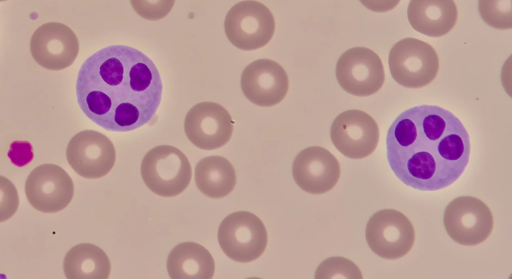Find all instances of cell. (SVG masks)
Returning <instances> with one entry per match:
<instances>
[{
	"mask_svg": "<svg viewBox=\"0 0 512 279\" xmlns=\"http://www.w3.org/2000/svg\"><path fill=\"white\" fill-rule=\"evenodd\" d=\"M162 91L154 62L140 50L120 44L89 56L76 80L82 112L112 132H128L147 124L159 108Z\"/></svg>",
	"mask_w": 512,
	"mask_h": 279,
	"instance_id": "6da1fadb",
	"label": "cell"
},
{
	"mask_svg": "<svg viewBox=\"0 0 512 279\" xmlns=\"http://www.w3.org/2000/svg\"><path fill=\"white\" fill-rule=\"evenodd\" d=\"M471 153L469 134L452 112L436 105L411 107L393 121L386 156L395 176L420 191H437L464 173Z\"/></svg>",
	"mask_w": 512,
	"mask_h": 279,
	"instance_id": "7a4b0ae2",
	"label": "cell"
},
{
	"mask_svg": "<svg viewBox=\"0 0 512 279\" xmlns=\"http://www.w3.org/2000/svg\"><path fill=\"white\" fill-rule=\"evenodd\" d=\"M140 173L151 192L161 197H175L190 184L192 168L181 150L171 145H159L145 154Z\"/></svg>",
	"mask_w": 512,
	"mask_h": 279,
	"instance_id": "3957f363",
	"label": "cell"
},
{
	"mask_svg": "<svg viewBox=\"0 0 512 279\" xmlns=\"http://www.w3.org/2000/svg\"><path fill=\"white\" fill-rule=\"evenodd\" d=\"M224 31L229 42L244 51L267 45L275 32V19L270 9L255 0H244L233 5L224 20Z\"/></svg>",
	"mask_w": 512,
	"mask_h": 279,
	"instance_id": "277c9868",
	"label": "cell"
},
{
	"mask_svg": "<svg viewBox=\"0 0 512 279\" xmlns=\"http://www.w3.org/2000/svg\"><path fill=\"white\" fill-rule=\"evenodd\" d=\"M388 64L395 82L406 88H422L430 84L439 71L435 49L427 42L411 37L393 45Z\"/></svg>",
	"mask_w": 512,
	"mask_h": 279,
	"instance_id": "5b68a950",
	"label": "cell"
},
{
	"mask_svg": "<svg viewBox=\"0 0 512 279\" xmlns=\"http://www.w3.org/2000/svg\"><path fill=\"white\" fill-rule=\"evenodd\" d=\"M218 243L228 258L239 263H249L265 251L267 230L255 214L237 211L226 216L220 223Z\"/></svg>",
	"mask_w": 512,
	"mask_h": 279,
	"instance_id": "8992f818",
	"label": "cell"
},
{
	"mask_svg": "<svg viewBox=\"0 0 512 279\" xmlns=\"http://www.w3.org/2000/svg\"><path fill=\"white\" fill-rule=\"evenodd\" d=\"M443 224L448 236L464 246L484 242L494 227L490 208L473 196H459L445 208Z\"/></svg>",
	"mask_w": 512,
	"mask_h": 279,
	"instance_id": "52a82bcc",
	"label": "cell"
},
{
	"mask_svg": "<svg viewBox=\"0 0 512 279\" xmlns=\"http://www.w3.org/2000/svg\"><path fill=\"white\" fill-rule=\"evenodd\" d=\"M365 237L369 248L387 260L399 259L409 253L415 242V229L400 211L382 209L367 222Z\"/></svg>",
	"mask_w": 512,
	"mask_h": 279,
	"instance_id": "ba28073f",
	"label": "cell"
},
{
	"mask_svg": "<svg viewBox=\"0 0 512 279\" xmlns=\"http://www.w3.org/2000/svg\"><path fill=\"white\" fill-rule=\"evenodd\" d=\"M336 79L341 88L351 95H373L384 84L385 71L382 60L369 48H350L337 61Z\"/></svg>",
	"mask_w": 512,
	"mask_h": 279,
	"instance_id": "9c48e42d",
	"label": "cell"
},
{
	"mask_svg": "<svg viewBox=\"0 0 512 279\" xmlns=\"http://www.w3.org/2000/svg\"><path fill=\"white\" fill-rule=\"evenodd\" d=\"M379 137V127L374 118L357 109L340 113L330 128L333 145L350 159H362L371 155L378 145Z\"/></svg>",
	"mask_w": 512,
	"mask_h": 279,
	"instance_id": "30bf717a",
	"label": "cell"
},
{
	"mask_svg": "<svg viewBox=\"0 0 512 279\" xmlns=\"http://www.w3.org/2000/svg\"><path fill=\"white\" fill-rule=\"evenodd\" d=\"M66 158L79 176L98 179L106 176L114 167L116 151L112 141L103 133L84 130L70 139Z\"/></svg>",
	"mask_w": 512,
	"mask_h": 279,
	"instance_id": "8fae6325",
	"label": "cell"
},
{
	"mask_svg": "<svg viewBox=\"0 0 512 279\" xmlns=\"http://www.w3.org/2000/svg\"><path fill=\"white\" fill-rule=\"evenodd\" d=\"M29 204L43 213H57L73 199L74 184L69 174L56 164H41L33 169L25 182Z\"/></svg>",
	"mask_w": 512,
	"mask_h": 279,
	"instance_id": "7c38bea8",
	"label": "cell"
},
{
	"mask_svg": "<svg viewBox=\"0 0 512 279\" xmlns=\"http://www.w3.org/2000/svg\"><path fill=\"white\" fill-rule=\"evenodd\" d=\"M30 53L41 67L60 71L71 66L79 53V41L75 32L60 22L40 25L32 34Z\"/></svg>",
	"mask_w": 512,
	"mask_h": 279,
	"instance_id": "4fadbf2b",
	"label": "cell"
},
{
	"mask_svg": "<svg viewBox=\"0 0 512 279\" xmlns=\"http://www.w3.org/2000/svg\"><path fill=\"white\" fill-rule=\"evenodd\" d=\"M234 121L222 105L200 102L189 109L184 120L188 140L202 150H214L226 145L233 133Z\"/></svg>",
	"mask_w": 512,
	"mask_h": 279,
	"instance_id": "5bb4252c",
	"label": "cell"
},
{
	"mask_svg": "<svg viewBox=\"0 0 512 279\" xmlns=\"http://www.w3.org/2000/svg\"><path fill=\"white\" fill-rule=\"evenodd\" d=\"M244 96L260 107L279 104L287 95L289 79L284 68L271 59H258L248 64L241 74Z\"/></svg>",
	"mask_w": 512,
	"mask_h": 279,
	"instance_id": "9a60e30c",
	"label": "cell"
},
{
	"mask_svg": "<svg viewBox=\"0 0 512 279\" xmlns=\"http://www.w3.org/2000/svg\"><path fill=\"white\" fill-rule=\"evenodd\" d=\"M341 169L336 157L327 149L311 146L300 151L292 164L295 183L310 194H323L333 189Z\"/></svg>",
	"mask_w": 512,
	"mask_h": 279,
	"instance_id": "2e32d148",
	"label": "cell"
},
{
	"mask_svg": "<svg viewBox=\"0 0 512 279\" xmlns=\"http://www.w3.org/2000/svg\"><path fill=\"white\" fill-rule=\"evenodd\" d=\"M407 16L417 32L441 37L454 28L458 11L453 0H410Z\"/></svg>",
	"mask_w": 512,
	"mask_h": 279,
	"instance_id": "e0dca14e",
	"label": "cell"
},
{
	"mask_svg": "<svg viewBox=\"0 0 512 279\" xmlns=\"http://www.w3.org/2000/svg\"><path fill=\"white\" fill-rule=\"evenodd\" d=\"M166 268L172 279H210L215 272V263L204 246L183 242L169 253Z\"/></svg>",
	"mask_w": 512,
	"mask_h": 279,
	"instance_id": "ac0fdd59",
	"label": "cell"
},
{
	"mask_svg": "<svg viewBox=\"0 0 512 279\" xmlns=\"http://www.w3.org/2000/svg\"><path fill=\"white\" fill-rule=\"evenodd\" d=\"M63 270L68 279H106L110 275L111 264L100 247L80 243L67 252Z\"/></svg>",
	"mask_w": 512,
	"mask_h": 279,
	"instance_id": "d6986e66",
	"label": "cell"
},
{
	"mask_svg": "<svg viewBox=\"0 0 512 279\" xmlns=\"http://www.w3.org/2000/svg\"><path fill=\"white\" fill-rule=\"evenodd\" d=\"M195 184L205 196L220 199L233 191L236 185V171L226 158L208 156L196 165Z\"/></svg>",
	"mask_w": 512,
	"mask_h": 279,
	"instance_id": "ffe728a7",
	"label": "cell"
},
{
	"mask_svg": "<svg viewBox=\"0 0 512 279\" xmlns=\"http://www.w3.org/2000/svg\"><path fill=\"white\" fill-rule=\"evenodd\" d=\"M511 7L512 0H478L482 20L495 29L512 28Z\"/></svg>",
	"mask_w": 512,
	"mask_h": 279,
	"instance_id": "44dd1931",
	"label": "cell"
},
{
	"mask_svg": "<svg viewBox=\"0 0 512 279\" xmlns=\"http://www.w3.org/2000/svg\"><path fill=\"white\" fill-rule=\"evenodd\" d=\"M357 265L344 257H330L321 262L315 278H362Z\"/></svg>",
	"mask_w": 512,
	"mask_h": 279,
	"instance_id": "7402d4cb",
	"label": "cell"
},
{
	"mask_svg": "<svg viewBox=\"0 0 512 279\" xmlns=\"http://www.w3.org/2000/svg\"><path fill=\"white\" fill-rule=\"evenodd\" d=\"M133 10L149 21L163 19L172 10L175 0H130Z\"/></svg>",
	"mask_w": 512,
	"mask_h": 279,
	"instance_id": "603a6c76",
	"label": "cell"
},
{
	"mask_svg": "<svg viewBox=\"0 0 512 279\" xmlns=\"http://www.w3.org/2000/svg\"><path fill=\"white\" fill-rule=\"evenodd\" d=\"M19 207V195L15 185L0 175V223L12 218Z\"/></svg>",
	"mask_w": 512,
	"mask_h": 279,
	"instance_id": "cb8c5ba5",
	"label": "cell"
},
{
	"mask_svg": "<svg viewBox=\"0 0 512 279\" xmlns=\"http://www.w3.org/2000/svg\"><path fill=\"white\" fill-rule=\"evenodd\" d=\"M8 157L11 162L19 167L28 164L33 158L32 147L27 141L12 142L8 151Z\"/></svg>",
	"mask_w": 512,
	"mask_h": 279,
	"instance_id": "d4e9b609",
	"label": "cell"
},
{
	"mask_svg": "<svg viewBox=\"0 0 512 279\" xmlns=\"http://www.w3.org/2000/svg\"><path fill=\"white\" fill-rule=\"evenodd\" d=\"M370 11L384 13L395 8L401 0H359Z\"/></svg>",
	"mask_w": 512,
	"mask_h": 279,
	"instance_id": "484cf974",
	"label": "cell"
},
{
	"mask_svg": "<svg viewBox=\"0 0 512 279\" xmlns=\"http://www.w3.org/2000/svg\"><path fill=\"white\" fill-rule=\"evenodd\" d=\"M7 1V0H0V2Z\"/></svg>",
	"mask_w": 512,
	"mask_h": 279,
	"instance_id": "4316f807",
	"label": "cell"
}]
</instances>
